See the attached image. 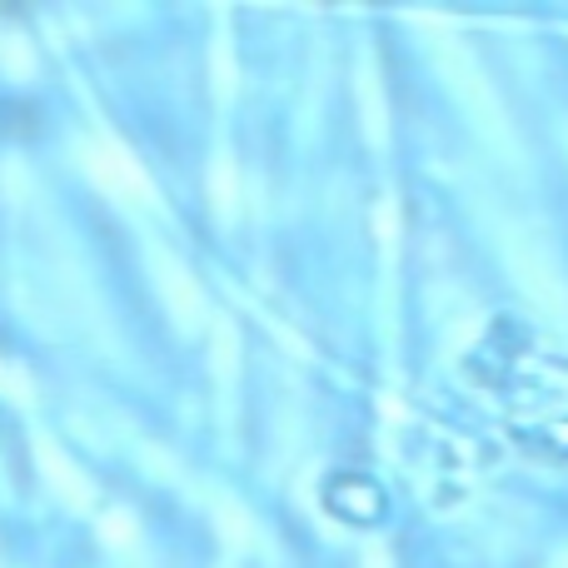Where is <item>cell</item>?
Here are the masks:
<instances>
[{
  "mask_svg": "<svg viewBox=\"0 0 568 568\" xmlns=\"http://www.w3.org/2000/svg\"><path fill=\"white\" fill-rule=\"evenodd\" d=\"M40 459H45V469H50L45 479L60 489V499H65V504H85V499H90V489H85V479H80V469H70V464L60 459L50 444H40Z\"/></svg>",
  "mask_w": 568,
  "mask_h": 568,
  "instance_id": "3",
  "label": "cell"
},
{
  "mask_svg": "<svg viewBox=\"0 0 568 568\" xmlns=\"http://www.w3.org/2000/svg\"><path fill=\"white\" fill-rule=\"evenodd\" d=\"M80 165H85V175L95 180L100 190H110V195H120V200H145L150 195L145 170H140L120 145H110V140H95V145H85Z\"/></svg>",
  "mask_w": 568,
  "mask_h": 568,
  "instance_id": "1",
  "label": "cell"
},
{
  "mask_svg": "<svg viewBox=\"0 0 568 568\" xmlns=\"http://www.w3.org/2000/svg\"><path fill=\"white\" fill-rule=\"evenodd\" d=\"M155 280H160V294H165V304H170V314H175L180 324H200V290H195V280L185 275V270L175 265V260H165V255H155Z\"/></svg>",
  "mask_w": 568,
  "mask_h": 568,
  "instance_id": "2",
  "label": "cell"
}]
</instances>
